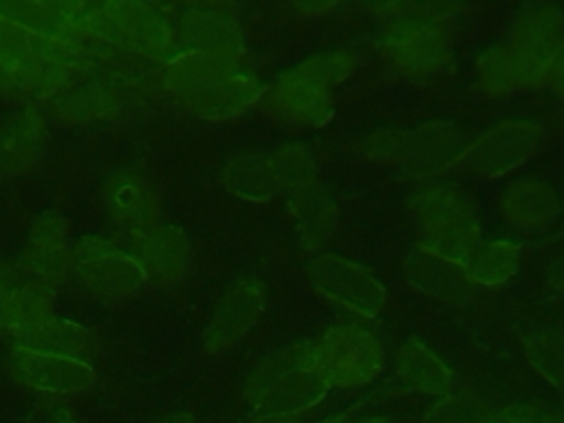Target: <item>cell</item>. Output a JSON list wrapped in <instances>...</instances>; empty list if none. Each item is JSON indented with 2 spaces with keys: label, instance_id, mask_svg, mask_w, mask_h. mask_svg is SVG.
Listing matches in <instances>:
<instances>
[{
  "label": "cell",
  "instance_id": "cell-15",
  "mask_svg": "<svg viewBox=\"0 0 564 423\" xmlns=\"http://www.w3.org/2000/svg\"><path fill=\"white\" fill-rule=\"evenodd\" d=\"M546 68L549 62L511 44H500L478 57L476 77L487 95H505L546 84Z\"/></svg>",
  "mask_w": 564,
  "mask_h": 423
},
{
  "label": "cell",
  "instance_id": "cell-13",
  "mask_svg": "<svg viewBox=\"0 0 564 423\" xmlns=\"http://www.w3.org/2000/svg\"><path fill=\"white\" fill-rule=\"evenodd\" d=\"M467 150L465 134L449 121H425L410 130L401 170L410 178H430L460 161Z\"/></svg>",
  "mask_w": 564,
  "mask_h": 423
},
{
  "label": "cell",
  "instance_id": "cell-10",
  "mask_svg": "<svg viewBox=\"0 0 564 423\" xmlns=\"http://www.w3.org/2000/svg\"><path fill=\"white\" fill-rule=\"evenodd\" d=\"M68 229V220L59 212L46 209L37 214L31 220L24 251L18 258V271L51 289L62 282L70 264Z\"/></svg>",
  "mask_w": 564,
  "mask_h": 423
},
{
  "label": "cell",
  "instance_id": "cell-38",
  "mask_svg": "<svg viewBox=\"0 0 564 423\" xmlns=\"http://www.w3.org/2000/svg\"><path fill=\"white\" fill-rule=\"evenodd\" d=\"M487 412L480 403L458 394H445L423 416V423H482Z\"/></svg>",
  "mask_w": 564,
  "mask_h": 423
},
{
  "label": "cell",
  "instance_id": "cell-3",
  "mask_svg": "<svg viewBox=\"0 0 564 423\" xmlns=\"http://www.w3.org/2000/svg\"><path fill=\"white\" fill-rule=\"evenodd\" d=\"M70 11L84 33L141 55L156 57L172 44L170 22L145 2H70Z\"/></svg>",
  "mask_w": 564,
  "mask_h": 423
},
{
  "label": "cell",
  "instance_id": "cell-30",
  "mask_svg": "<svg viewBox=\"0 0 564 423\" xmlns=\"http://www.w3.org/2000/svg\"><path fill=\"white\" fill-rule=\"evenodd\" d=\"M13 337H15V346L31 348L37 352L75 357V359L77 355L86 352L90 346V333L84 326L70 319L53 317V315L37 322L31 328L15 333Z\"/></svg>",
  "mask_w": 564,
  "mask_h": 423
},
{
  "label": "cell",
  "instance_id": "cell-33",
  "mask_svg": "<svg viewBox=\"0 0 564 423\" xmlns=\"http://www.w3.org/2000/svg\"><path fill=\"white\" fill-rule=\"evenodd\" d=\"M522 350L538 375L564 388V335L557 330H533L522 335Z\"/></svg>",
  "mask_w": 564,
  "mask_h": 423
},
{
  "label": "cell",
  "instance_id": "cell-19",
  "mask_svg": "<svg viewBox=\"0 0 564 423\" xmlns=\"http://www.w3.org/2000/svg\"><path fill=\"white\" fill-rule=\"evenodd\" d=\"M240 57L203 53V51H183L167 59L163 68V86L183 104L203 93L205 88L238 75Z\"/></svg>",
  "mask_w": 564,
  "mask_h": 423
},
{
  "label": "cell",
  "instance_id": "cell-47",
  "mask_svg": "<svg viewBox=\"0 0 564 423\" xmlns=\"http://www.w3.org/2000/svg\"><path fill=\"white\" fill-rule=\"evenodd\" d=\"M348 416H350V412H339V414H333V416H328L319 423H348Z\"/></svg>",
  "mask_w": 564,
  "mask_h": 423
},
{
  "label": "cell",
  "instance_id": "cell-49",
  "mask_svg": "<svg viewBox=\"0 0 564 423\" xmlns=\"http://www.w3.org/2000/svg\"><path fill=\"white\" fill-rule=\"evenodd\" d=\"M355 423H392V421H388L383 416H370V419H361V421H355Z\"/></svg>",
  "mask_w": 564,
  "mask_h": 423
},
{
  "label": "cell",
  "instance_id": "cell-18",
  "mask_svg": "<svg viewBox=\"0 0 564 423\" xmlns=\"http://www.w3.org/2000/svg\"><path fill=\"white\" fill-rule=\"evenodd\" d=\"M73 269L79 282L104 302L123 300L139 291L148 280L134 256L123 253L117 247L101 256L73 262Z\"/></svg>",
  "mask_w": 564,
  "mask_h": 423
},
{
  "label": "cell",
  "instance_id": "cell-42",
  "mask_svg": "<svg viewBox=\"0 0 564 423\" xmlns=\"http://www.w3.org/2000/svg\"><path fill=\"white\" fill-rule=\"evenodd\" d=\"M293 9L295 11H300L302 15H308V18H313V15H319V13H328L330 9H335V2H297V4H293Z\"/></svg>",
  "mask_w": 564,
  "mask_h": 423
},
{
  "label": "cell",
  "instance_id": "cell-35",
  "mask_svg": "<svg viewBox=\"0 0 564 423\" xmlns=\"http://www.w3.org/2000/svg\"><path fill=\"white\" fill-rule=\"evenodd\" d=\"M13 75L18 90L35 93V95H53L55 90L64 88L73 79L75 66L53 62V59H35L24 64H13Z\"/></svg>",
  "mask_w": 564,
  "mask_h": 423
},
{
  "label": "cell",
  "instance_id": "cell-28",
  "mask_svg": "<svg viewBox=\"0 0 564 423\" xmlns=\"http://www.w3.org/2000/svg\"><path fill=\"white\" fill-rule=\"evenodd\" d=\"M220 183L229 194L251 203H267L278 189L269 159L253 152L229 156L220 170Z\"/></svg>",
  "mask_w": 564,
  "mask_h": 423
},
{
  "label": "cell",
  "instance_id": "cell-39",
  "mask_svg": "<svg viewBox=\"0 0 564 423\" xmlns=\"http://www.w3.org/2000/svg\"><path fill=\"white\" fill-rule=\"evenodd\" d=\"M513 423H564V408L546 403H516L502 410Z\"/></svg>",
  "mask_w": 564,
  "mask_h": 423
},
{
  "label": "cell",
  "instance_id": "cell-40",
  "mask_svg": "<svg viewBox=\"0 0 564 423\" xmlns=\"http://www.w3.org/2000/svg\"><path fill=\"white\" fill-rule=\"evenodd\" d=\"M546 84L564 99V42L553 53L549 68H546Z\"/></svg>",
  "mask_w": 564,
  "mask_h": 423
},
{
  "label": "cell",
  "instance_id": "cell-37",
  "mask_svg": "<svg viewBox=\"0 0 564 423\" xmlns=\"http://www.w3.org/2000/svg\"><path fill=\"white\" fill-rule=\"evenodd\" d=\"M408 141H410V130L386 128V130H377V132L364 137L361 152L366 156H370L372 161L401 167L405 152H408Z\"/></svg>",
  "mask_w": 564,
  "mask_h": 423
},
{
  "label": "cell",
  "instance_id": "cell-32",
  "mask_svg": "<svg viewBox=\"0 0 564 423\" xmlns=\"http://www.w3.org/2000/svg\"><path fill=\"white\" fill-rule=\"evenodd\" d=\"M520 262V247L511 240L478 245L465 260V271L474 286H496L507 282Z\"/></svg>",
  "mask_w": 564,
  "mask_h": 423
},
{
  "label": "cell",
  "instance_id": "cell-4",
  "mask_svg": "<svg viewBox=\"0 0 564 423\" xmlns=\"http://www.w3.org/2000/svg\"><path fill=\"white\" fill-rule=\"evenodd\" d=\"M381 364V344L357 326H333L313 341V366L328 388L364 386L379 375Z\"/></svg>",
  "mask_w": 564,
  "mask_h": 423
},
{
  "label": "cell",
  "instance_id": "cell-29",
  "mask_svg": "<svg viewBox=\"0 0 564 423\" xmlns=\"http://www.w3.org/2000/svg\"><path fill=\"white\" fill-rule=\"evenodd\" d=\"M397 375L414 390L425 394H447L452 388V370L441 357L421 341H405L397 350Z\"/></svg>",
  "mask_w": 564,
  "mask_h": 423
},
{
  "label": "cell",
  "instance_id": "cell-46",
  "mask_svg": "<svg viewBox=\"0 0 564 423\" xmlns=\"http://www.w3.org/2000/svg\"><path fill=\"white\" fill-rule=\"evenodd\" d=\"M18 273H20L18 269H13V267L0 262V286H4L7 282H11L13 278H18Z\"/></svg>",
  "mask_w": 564,
  "mask_h": 423
},
{
  "label": "cell",
  "instance_id": "cell-1",
  "mask_svg": "<svg viewBox=\"0 0 564 423\" xmlns=\"http://www.w3.org/2000/svg\"><path fill=\"white\" fill-rule=\"evenodd\" d=\"M328 390L313 366V341H295L253 366L242 397L269 414H300L317 405Z\"/></svg>",
  "mask_w": 564,
  "mask_h": 423
},
{
  "label": "cell",
  "instance_id": "cell-27",
  "mask_svg": "<svg viewBox=\"0 0 564 423\" xmlns=\"http://www.w3.org/2000/svg\"><path fill=\"white\" fill-rule=\"evenodd\" d=\"M0 57L13 66L35 59H53L68 66L82 64V48L29 31L15 22L0 18Z\"/></svg>",
  "mask_w": 564,
  "mask_h": 423
},
{
  "label": "cell",
  "instance_id": "cell-8",
  "mask_svg": "<svg viewBox=\"0 0 564 423\" xmlns=\"http://www.w3.org/2000/svg\"><path fill=\"white\" fill-rule=\"evenodd\" d=\"M264 112L291 128H322L333 117L330 88L311 79L297 66L278 75L262 95Z\"/></svg>",
  "mask_w": 564,
  "mask_h": 423
},
{
  "label": "cell",
  "instance_id": "cell-36",
  "mask_svg": "<svg viewBox=\"0 0 564 423\" xmlns=\"http://www.w3.org/2000/svg\"><path fill=\"white\" fill-rule=\"evenodd\" d=\"M297 68L322 86L333 88L355 70V57L348 51H324L304 59Z\"/></svg>",
  "mask_w": 564,
  "mask_h": 423
},
{
  "label": "cell",
  "instance_id": "cell-14",
  "mask_svg": "<svg viewBox=\"0 0 564 423\" xmlns=\"http://www.w3.org/2000/svg\"><path fill=\"white\" fill-rule=\"evenodd\" d=\"M403 271L414 289L447 304H467L474 293V284L463 262L438 256L421 245L408 251L403 260Z\"/></svg>",
  "mask_w": 564,
  "mask_h": 423
},
{
  "label": "cell",
  "instance_id": "cell-23",
  "mask_svg": "<svg viewBox=\"0 0 564 423\" xmlns=\"http://www.w3.org/2000/svg\"><path fill=\"white\" fill-rule=\"evenodd\" d=\"M564 42V15L555 4L529 2L522 4L509 26L511 46L551 62L557 46Z\"/></svg>",
  "mask_w": 564,
  "mask_h": 423
},
{
  "label": "cell",
  "instance_id": "cell-7",
  "mask_svg": "<svg viewBox=\"0 0 564 423\" xmlns=\"http://www.w3.org/2000/svg\"><path fill=\"white\" fill-rule=\"evenodd\" d=\"M542 130L531 121H505L467 145L458 165L478 178H498L522 165L540 145Z\"/></svg>",
  "mask_w": 564,
  "mask_h": 423
},
{
  "label": "cell",
  "instance_id": "cell-11",
  "mask_svg": "<svg viewBox=\"0 0 564 423\" xmlns=\"http://www.w3.org/2000/svg\"><path fill=\"white\" fill-rule=\"evenodd\" d=\"M264 297L267 295L260 280H238L216 304L203 333V348L207 352H223L240 341L258 322L264 308Z\"/></svg>",
  "mask_w": 564,
  "mask_h": 423
},
{
  "label": "cell",
  "instance_id": "cell-17",
  "mask_svg": "<svg viewBox=\"0 0 564 423\" xmlns=\"http://www.w3.org/2000/svg\"><path fill=\"white\" fill-rule=\"evenodd\" d=\"M46 126L37 110L24 108L0 119V181L29 172L44 154Z\"/></svg>",
  "mask_w": 564,
  "mask_h": 423
},
{
  "label": "cell",
  "instance_id": "cell-12",
  "mask_svg": "<svg viewBox=\"0 0 564 423\" xmlns=\"http://www.w3.org/2000/svg\"><path fill=\"white\" fill-rule=\"evenodd\" d=\"M104 205L117 225L137 234L154 227L161 209L152 181L134 167H123L108 176L104 183Z\"/></svg>",
  "mask_w": 564,
  "mask_h": 423
},
{
  "label": "cell",
  "instance_id": "cell-45",
  "mask_svg": "<svg viewBox=\"0 0 564 423\" xmlns=\"http://www.w3.org/2000/svg\"><path fill=\"white\" fill-rule=\"evenodd\" d=\"M154 423H194V416L189 412H174V414H167Z\"/></svg>",
  "mask_w": 564,
  "mask_h": 423
},
{
  "label": "cell",
  "instance_id": "cell-6",
  "mask_svg": "<svg viewBox=\"0 0 564 423\" xmlns=\"http://www.w3.org/2000/svg\"><path fill=\"white\" fill-rule=\"evenodd\" d=\"M308 286L357 315L375 317L386 304L383 284L361 264L335 253L315 258L306 269Z\"/></svg>",
  "mask_w": 564,
  "mask_h": 423
},
{
  "label": "cell",
  "instance_id": "cell-25",
  "mask_svg": "<svg viewBox=\"0 0 564 423\" xmlns=\"http://www.w3.org/2000/svg\"><path fill=\"white\" fill-rule=\"evenodd\" d=\"M53 315V289L22 273L0 286V330L11 335Z\"/></svg>",
  "mask_w": 564,
  "mask_h": 423
},
{
  "label": "cell",
  "instance_id": "cell-2",
  "mask_svg": "<svg viewBox=\"0 0 564 423\" xmlns=\"http://www.w3.org/2000/svg\"><path fill=\"white\" fill-rule=\"evenodd\" d=\"M410 216L419 245L438 256L465 264L478 247L480 229L474 198L456 183H438L419 192L410 200Z\"/></svg>",
  "mask_w": 564,
  "mask_h": 423
},
{
  "label": "cell",
  "instance_id": "cell-43",
  "mask_svg": "<svg viewBox=\"0 0 564 423\" xmlns=\"http://www.w3.org/2000/svg\"><path fill=\"white\" fill-rule=\"evenodd\" d=\"M15 88H18V84H15L13 68L0 57V95L11 93V90H15Z\"/></svg>",
  "mask_w": 564,
  "mask_h": 423
},
{
  "label": "cell",
  "instance_id": "cell-26",
  "mask_svg": "<svg viewBox=\"0 0 564 423\" xmlns=\"http://www.w3.org/2000/svg\"><path fill=\"white\" fill-rule=\"evenodd\" d=\"M264 90L267 86L260 79L238 73L205 88L203 93L185 101V106L203 119L223 121L251 108L256 101L262 99Z\"/></svg>",
  "mask_w": 564,
  "mask_h": 423
},
{
  "label": "cell",
  "instance_id": "cell-5",
  "mask_svg": "<svg viewBox=\"0 0 564 423\" xmlns=\"http://www.w3.org/2000/svg\"><path fill=\"white\" fill-rule=\"evenodd\" d=\"M388 62L412 79L436 75L452 57V37L445 20L397 18L381 40Z\"/></svg>",
  "mask_w": 564,
  "mask_h": 423
},
{
  "label": "cell",
  "instance_id": "cell-22",
  "mask_svg": "<svg viewBox=\"0 0 564 423\" xmlns=\"http://www.w3.org/2000/svg\"><path fill=\"white\" fill-rule=\"evenodd\" d=\"M500 216L524 231L542 229L555 220L560 212V200L551 185L535 176H524L511 181L500 194Z\"/></svg>",
  "mask_w": 564,
  "mask_h": 423
},
{
  "label": "cell",
  "instance_id": "cell-24",
  "mask_svg": "<svg viewBox=\"0 0 564 423\" xmlns=\"http://www.w3.org/2000/svg\"><path fill=\"white\" fill-rule=\"evenodd\" d=\"M0 18L73 46H79L82 37L86 35L73 18L70 2L7 0V2H0Z\"/></svg>",
  "mask_w": 564,
  "mask_h": 423
},
{
  "label": "cell",
  "instance_id": "cell-48",
  "mask_svg": "<svg viewBox=\"0 0 564 423\" xmlns=\"http://www.w3.org/2000/svg\"><path fill=\"white\" fill-rule=\"evenodd\" d=\"M482 423H513V421L507 419V416L500 412V414H487V416L482 419Z\"/></svg>",
  "mask_w": 564,
  "mask_h": 423
},
{
  "label": "cell",
  "instance_id": "cell-9",
  "mask_svg": "<svg viewBox=\"0 0 564 423\" xmlns=\"http://www.w3.org/2000/svg\"><path fill=\"white\" fill-rule=\"evenodd\" d=\"M9 370L15 381L29 390L51 394H79L90 390L95 383V370L90 364L22 346H13L9 355Z\"/></svg>",
  "mask_w": 564,
  "mask_h": 423
},
{
  "label": "cell",
  "instance_id": "cell-31",
  "mask_svg": "<svg viewBox=\"0 0 564 423\" xmlns=\"http://www.w3.org/2000/svg\"><path fill=\"white\" fill-rule=\"evenodd\" d=\"M119 93L108 84H86L66 93L57 101V117L66 123L82 126L110 119L121 110Z\"/></svg>",
  "mask_w": 564,
  "mask_h": 423
},
{
  "label": "cell",
  "instance_id": "cell-41",
  "mask_svg": "<svg viewBox=\"0 0 564 423\" xmlns=\"http://www.w3.org/2000/svg\"><path fill=\"white\" fill-rule=\"evenodd\" d=\"M546 282L549 286H553L555 291L564 293V256L557 258L555 262H551V267L546 269Z\"/></svg>",
  "mask_w": 564,
  "mask_h": 423
},
{
  "label": "cell",
  "instance_id": "cell-34",
  "mask_svg": "<svg viewBox=\"0 0 564 423\" xmlns=\"http://www.w3.org/2000/svg\"><path fill=\"white\" fill-rule=\"evenodd\" d=\"M269 163L273 167L278 187H284L286 192L319 183L315 156L306 145H284L269 156Z\"/></svg>",
  "mask_w": 564,
  "mask_h": 423
},
{
  "label": "cell",
  "instance_id": "cell-16",
  "mask_svg": "<svg viewBox=\"0 0 564 423\" xmlns=\"http://www.w3.org/2000/svg\"><path fill=\"white\" fill-rule=\"evenodd\" d=\"M134 260L141 264L148 278L159 284L181 282L192 262V249L187 236L172 225L150 227L134 238Z\"/></svg>",
  "mask_w": 564,
  "mask_h": 423
},
{
  "label": "cell",
  "instance_id": "cell-20",
  "mask_svg": "<svg viewBox=\"0 0 564 423\" xmlns=\"http://www.w3.org/2000/svg\"><path fill=\"white\" fill-rule=\"evenodd\" d=\"M289 214L295 223L300 247L315 253L333 238L337 227V205L322 183L289 192Z\"/></svg>",
  "mask_w": 564,
  "mask_h": 423
},
{
  "label": "cell",
  "instance_id": "cell-44",
  "mask_svg": "<svg viewBox=\"0 0 564 423\" xmlns=\"http://www.w3.org/2000/svg\"><path fill=\"white\" fill-rule=\"evenodd\" d=\"M247 423H302V421H300L297 414H269V412H264V414H260V416H256Z\"/></svg>",
  "mask_w": 564,
  "mask_h": 423
},
{
  "label": "cell",
  "instance_id": "cell-21",
  "mask_svg": "<svg viewBox=\"0 0 564 423\" xmlns=\"http://www.w3.org/2000/svg\"><path fill=\"white\" fill-rule=\"evenodd\" d=\"M178 33L187 44V51L240 57V51H242L240 22L220 9L196 7L185 11L178 24Z\"/></svg>",
  "mask_w": 564,
  "mask_h": 423
}]
</instances>
